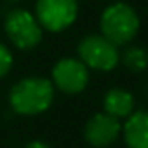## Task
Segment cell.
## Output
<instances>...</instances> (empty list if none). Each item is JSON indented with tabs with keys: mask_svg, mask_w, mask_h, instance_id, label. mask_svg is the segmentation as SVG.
<instances>
[{
	"mask_svg": "<svg viewBox=\"0 0 148 148\" xmlns=\"http://www.w3.org/2000/svg\"><path fill=\"white\" fill-rule=\"evenodd\" d=\"M54 99V86L42 77H26L9 92L11 108L18 115H38L49 110Z\"/></svg>",
	"mask_w": 148,
	"mask_h": 148,
	"instance_id": "6da1fadb",
	"label": "cell"
},
{
	"mask_svg": "<svg viewBox=\"0 0 148 148\" xmlns=\"http://www.w3.org/2000/svg\"><path fill=\"white\" fill-rule=\"evenodd\" d=\"M99 26H101V35L119 47L129 44L138 35L139 18L131 5L117 2L103 11Z\"/></svg>",
	"mask_w": 148,
	"mask_h": 148,
	"instance_id": "7a4b0ae2",
	"label": "cell"
},
{
	"mask_svg": "<svg viewBox=\"0 0 148 148\" xmlns=\"http://www.w3.org/2000/svg\"><path fill=\"white\" fill-rule=\"evenodd\" d=\"M79 58L80 61L98 71H110L120 61V52L115 44H112L103 35H87L79 42Z\"/></svg>",
	"mask_w": 148,
	"mask_h": 148,
	"instance_id": "3957f363",
	"label": "cell"
},
{
	"mask_svg": "<svg viewBox=\"0 0 148 148\" xmlns=\"http://www.w3.org/2000/svg\"><path fill=\"white\" fill-rule=\"evenodd\" d=\"M4 26L9 40L21 51L33 49L42 40V26L38 19L25 9L11 11L5 16Z\"/></svg>",
	"mask_w": 148,
	"mask_h": 148,
	"instance_id": "277c9868",
	"label": "cell"
},
{
	"mask_svg": "<svg viewBox=\"0 0 148 148\" xmlns=\"http://www.w3.org/2000/svg\"><path fill=\"white\" fill-rule=\"evenodd\" d=\"M79 14L77 0H37L35 18L47 32L58 33L66 30Z\"/></svg>",
	"mask_w": 148,
	"mask_h": 148,
	"instance_id": "5b68a950",
	"label": "cell"
},
{
	"mask_svg": "<svg viewBox=\"0 0 148 148\" xmlns=\"http://www.w3.org/2000/svg\"><path fill=\"white\" fill-rule=\"evenodd\" d=\"M52 86L66 94H79L89 82V68L75 58H63L52 68Z\"/></svg>",
	"mask_w": 148,
	"mask_h": 148,
	"instance_id": "8992f818",
	"label": "cell"
},
{
	"mask_svg": "<svg viewBox=\"0 0 148 148\" xmlns=\"http://www.w3.org/2000/svg\"><path fill=\"white\" fill-rule=\"evenodd\" d=\"M120 132H122V124L119 122L117 117H113L106 112H101V113H96L94 117H91L84 127L86 141L96 148L110 146L112 143L117 141Z\"/></svg>",
	"mask_w": 148,
	"mask_h": 148,
	"instance_id": "52a82bcc",
	"label": "cell"
},
{
	"mask_svg": "<svg viewBox=\"0 0 148 148\" xmlns=\"http://www.w3.org/2000/svg\"><path fill=\"white\" fill-rule=\"evenodd\" d=\"M122 134L129 148H148V112H132L122 125Z\"/></svg>",
	"mask_w": 148,
	"mask_h": 148,
	"instance_id": "ba28073f",
	"label": "cell"
},
{
	"mask_svg": "<svg viewBox=\"0 0 148 148\" xmlns=\"http://www.w3.org/2000/svg\"><path fill=\"white\" fill-rule=\"evenodd\" d=\"M103 108L106 113H110L117 119H127L134 112V98L131 92L115 87L105 94Z\"/></svg>",
	"mask_w": 148,
	"mask_h": 148,
	"instance_id": "9c48e42d",
	"label": "cell"
},
{
	"mask_svg": "<svg viewBox=\"0 0 148 148\" xmlns=\"http://www.w3.org/2000/svg\"><path fill=\"white\" fill-rule=\"evenodd\" d=\"M120 61L132 73H141L148 70V51L139 45H129L120 54Z\"/></svg>",
	"mask_w": 148,
	"mask_h": 148,
	"instance_id": "30bf717a",
	"label": "cell"
},
{
	"mask_svg": "<svg viewBox=\"0 0 148 148\" xmlns=\"http://www.w3.org/2000/svg\"><path fill=\"white\" fill-rule=\"evenodd\" d=\"M11 66H12V54L4 44H0V79L7 75Z\"/></svg>",
	"mask_w": 148,
	"mask_h": 148,
	"instance_id": "8fae6325",
	"label": "cell"
},
{
	"mask_svg": "<svg viewBox=\"0 0 148 148\" xmlns=\"http://www.w3.org/2000/svg\"><path fill=\"white\" fill-rule=\"evenodd\" d=\"M25 148H51L47 143H44V141H32V143H28Z\"/></svg>",
	"mask_w": 148,
	"mask_h": 148,
	"instance_id": "7c38bea8",
	"label": "cell"
},
{
	"mask_svg": "<svg viewBox=\"0 0 148 148\" xmlns=\"http://www.w3.org/2000/svg\"><path fill=\"white\" fill-rule=\"evenodd\" d=\"M9 4H18V2H21V0H7Z\"/></svg>",
	"mask_w": 148,
	"mask_h": 148,
	"instance_id": "4fadbf2b",
	"label": "cell"
}]
</instances>
